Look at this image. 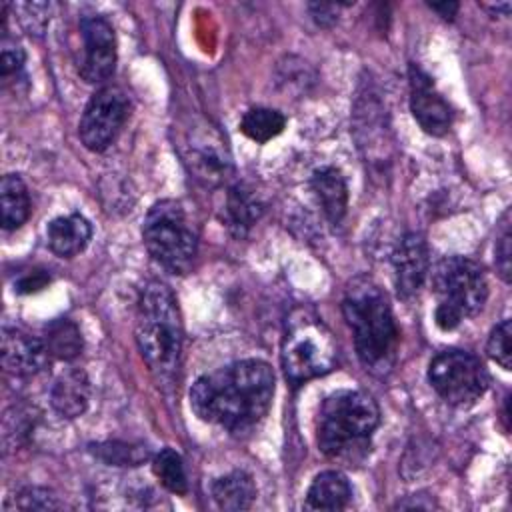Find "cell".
Instances as JSON below:
<instances>
[{"label": "cell", "mask_w": 512, "mask_h": 512, "mask_svg": "<svg viewBox=\"0 0 512 512\" xmlns=\"http://www.w3.org/2000/svg\"><path fill=\"white\" fill-rule=\"evenodd\" d=\"M262 214L264 200L252 186H248L246 182H236L228 188L222 220L236 238L246 236L250 228L262 218Z\"/></svg>", "instance_id": "cell-15"}, {"label": "cell", "mask_w": 512, "mask_h": 512, "mask_svg": "<svg viewBox=\"0 0 512 512\" xmlns=\"http://www.w3.org/2000/svg\"><path fill=\"white\" fill-rule=\"evenodd\" d=\"M310 188L330 224H340L348 208V184L342 172L334 166H322L314 170Z\"/></svg>", "instance_id": "cell-18"}, {"label": "cell", "mask_w": 512, "mask_h": 512, "mask_svg": "<svg viewBox=\"0 0 512 512\" xmlns=\"http://www.w3.org/2000/svg\"><path fill=\"white\" fill-rule=\"evenodd\" d=\"M410 110L420 128L430 136H444L452 126V106L438 92L432 76L418 64L408 66Z\"/></svg>", "instance_id": "cell-12"}, {"label": "cell", "mask_w": 512, "mask_h": 512, "mask_svg": "<svg viewBox=\"0 0 512 512\" xmlns=\"http://www.w3.org/2000/svg\"><path fill=\"white\" fill-rule=\"evenodd\" d=\"M512 234H510V208H506L496 224V244H494V262H496V272L504 282H510V272H512Z\"/></svg>", "instance_id": "cell-27"}, {"label": "cell", "mask_w": 512, "mask_h": 512, "mask_svg": "<svg viewBox=\"0 0 512 512\" xmlns=\"http://www.w3.org/2000/svg\"><path fill=\"white\" fill-rule=\"evenodd\" d=\"M182 320L178 300L160 280L148 282L138 296L134 338L142 360L158 384H172L182 360Z\"/></svg>", "instance_id": "cell-4"}, {"label": "cell", "mask_w": 512, "mask_h": 512, "mask_svg": "<svg viewBox=\"0 0 512 512\" xmlns=\"http://www.w3.org/2000/svg\"><path fill=\"white\" fill-rule=\"evenodd\" d=\"M434 12H438L444 20H452L460 8L458 2H430L428 4Z\"/></svg>", "instance_id": "cell-33"}, {"label": "cell", "mask_w": 512, "mask_h": 512, "mask_svg": "<svg viewBox=\"0 0 512 512\" xmlns=\"http://www.w3.org/2000/svg\"><path fill=\"white\" fill-rule=\"evenodd\" d=\"M0 212L2 228L6 232L20 228L32 212L30 194L24 180L18 174H6L0 182Z\"/></svg>", "instance_id": "cell-21"}, {"label": "cell", "mask_w": 512, "mask_h": 512, "mask_svg": "<svg viewBox=\"0 0 512 512\" xmlns=\"http://www.w3.org/2000/svg\"><path fill=\"white\" fill-rule=\"evenodd\" d=\"M2 52H0V76L4 84L10 82H18L22 72H24V62H26V54L22 50V46L6 34H2Z\"/></svg>", "instance_id": "cell-29"}, {"label": "cell", "mask_w": 512, "mask_h": 512, "mask_svg": "<svg viewBox=\"0 0 512 512\" xmlns=\"http://www.w3.org/2000/svg\"><path fill=\"white\" fill-rule=\"evenodd\" d=\"M90 452L98 460H102L104 464H110V466H140L150 456L146 446L118 442V440L90 444Z\"/></svg>", "instance_id": "cell-25"}, {"label": "cell", "mask_w": 512, "mask_h": 512, "mask_svg": "<svg viewBox=\"0 0 512 512\" xmlns=\"http://www.w3.org/2000/svg\"><path fill=\"white\" fill-rule=\"evenodd\" d=\"M46 6H48V4H18V6H16V10L22 14L20 20H22L24 28H26L30 34H40V32L46 28V24H48V20H50L48 12L42 14V16H36V14H40Z\"/></svg>", "instance_id": "cell-31"}, {"label": "cell", "mask_w": 512, "mask_h": 512, "mask_svg": "<svg viewBox=\"0 0 512 512\" xmlns=\"http://www.w3.org/2000/svg\"><path fill=\"white\" fill-rule=\"evenodd\" d=\"M130 116V98L118 86L98 88L78 122V136L90 152H104L122 132Z\"/></svg>", "instance_id": "cell-10"}, {"label": "cell", "mask_w": 512, "mask_h": 512, "mask_svg": "<svg viewBox=\"0 0 512 512\" xmlns=\"http://www.w3.org/2000/svg\"><path fill=\"white\" fill-rule=\"evenodd\" d=\"M502 420H504V428L508 430V398L504 402V412H502Z\"/></svg>", "instance_id": "cell-36"}, {"label": "cell", "mask_w": 512, "mask_h": 512, "mask_svg": "<svg viewBox=\"0 0 512 512\" xmlns=\"http://www.w3.org/2000/svg\"><path fill=\"white\" fill-rule=\"evenodd\" d=\"M352 502V486L338 470H324L314 476L306 492V510H344Z\"/></svg>", "instance_id": "cell-19"}, {"label": "cell", "mask_w": 512, "mask_h": 512, "mask_svg": "<svg viewBox=\"0 0 512 512\" xmlns=\"http://www.w3.org/2000/svg\"><path fill=\"white\" fill-rule=\"evenodd\" d=\"M142 242L152 260L170 274H186L198 252V234L184 206L174 198L156 200L148 208Z\"/></svg>", "instance_id": "cell-7"}, {"label": "cell", "mask_w": 512, "mask_h": 512, "mask_svg": "<svg viewBox=\"0 0 512 512\" xmlns=\"http://www.w3.org/2000/svg\"><path fill=\"white\" fill-rule=\"evenodd\" d=\"M62 502L58 496L44 486H24L14 496H10L4 504V510H60Z\"/></svg>", "instance_id": "cell-26"}, {"label": "cell", "mask_w": 512, "mask_h": 512, "mask_svg": "<svg viewBox=\"0 0 512 512\" xmlns=\"http://www.w3.org/2000/svg\"><path fill=\"white\" fill-rule=\"evenodd\" d=\"M82 56L76 62L78 74L88 84H104L116 68V34L112 24L100 14H86L78 22Z\"/></svg>", "instance_id": "cell-11"}, {"label": "cell", "mask_w": 512, "mask_h": 512, "mask_svg": "<svg viewBox=\"0 0 512 512\" xmlns=\"http://www.w3.org/2000/svg\"><path fill=\"white\" fill-rule=\"evenodd\" d=\"M428 382L446 404L468 408L486 392L488 372L472 352L448 348L430 360Z\"/></svg>", "instance_id": "cell-8"}, {"label": "cell", "mask_w": 512, "mask_h": 512, "mask_svg": "<svg viewBox=\"0 0 512 512\" xmlns=\"http://www.w3.org/2000/svg\"><path fill=\"white\" fill-rule=\"evenodd\" d=\"M338 344L332 330L308 306L290 312L284 324L280 362L290 384L298 386L334 370Z\"/></svg>", "instance_id": "cell-5"}, {"label": "cell", "mask_w": 512, "mask_h": 512, "mask_svg": "<svg viewBox=\"0 0 512 512\" xmlns=\"http://www.w3.org/2000/svg\"><path fill=\"white\" fill-rule=\"evenodd\" d=\"M90 402V380L82 368L60 372L50 388V404L62 418H78Z\"/></svg>", "instance_id": "cell-16"}, {"label": "cell", "mask_w": 512, "mask_h": 512, "mask_svg": "<svg viewBox=\"0 0 512 512\" xmlns=\"http://www.w3.org/2000/svg\"><path fill=\"white\" fill-rule=\"evenodd\" d=\"M286 126V116L276 108L254 106L244 112L240 120V132L258 144H266L276 138Z\"/></svg>", "instance_id": "cell-23"}, {"label": "cell", "mask_w": 512, "mask_h": 512, "mask_svg": "<svg viewBox=\"0 0 512 512\" xmlns=\"http://www.w3.org/2000/svg\"><path fill=\"white\" fill-rule=\"evenodd\" d=\"M178 152L186 170L204 186H220L234 172L226 136L210 120H192L182 134Z\"/></svg>", "instance_id": "cell-9"}, {"label": "cell", "mask_w": 512, "mask_h": 512, "mask_svg": "<svg viewBox=\"0 0 512 512\" xmlns=\"http://www.w3.org/2000/svg\"><path fill=\"white\" fill-rule=\"evenodd\" d=\"M44 344L52 358L62 362L76 360L84 350V338L78 324L70 318H54L44 326Z\"/></svg>", "instance_id": "cell-22"}, {"label": "cell", "mask_w": 512, "mask_h": 512, "mask_svg": "<svg viewBox=\"0 0 512 512\" xmlns=\"http://www.w3.org/2000/svg\"><path fill=\"white\" fill-rule=\"evenodd\" d=\"M210 492L220 510H248L256 500V484L246 470H232L216 478Z\"/></svg>", "instance_id": "cell-20"}, {"label": "cell", "mask_w": 512, "mask_h": 512, "mask_svg": "<svg viewBox=\"0 0 512 512\" xmlns=\"http://www.w3.org/2000/svg\"><path fill=\"white\" fill-rule=\"evenodd\" d=\"M308 10H310V16L314 18V22L322 28H330L338 20V4L310 2Z\"/></svg>", "instance_id": "cell-32"}, {"label": "cell", "mask_w": 512, "mask_h": 512, "mask_svg": "<svg viewBox=\"0 0 512 512\" xmlns=\"http://www.w3.org/2000/svg\"><path fill=\"white\" fill-rule=\"evenodd\" d=\"M276 378L268 362L236 360L210 374H202L190 388L192 412L230 434L254 430L270 410Z\"/></svg>", "instance_id": "cell-1"}, {"label": "cell", "mask_w": 512, "mask_h": 512, "mask_svg": "<svg viewBox=\"0 0 512 512\" xmlns=\"http://www.w3.org/2000/svg\"><path fill=\"white\" fill-rule=\"evenodd\" d=\"M152 472L168 492L176 496H184L188 492L186 466L174 448L166 446L152 458Z\"/></svg>", "instance_id": "cell-24"}, {"label": "cell", "mask_w": 512, "mask_h": 512, "mask_svg": "<svg viewBox=\"0 0 512 512\" xmlns=\"http://www.w3.org/2000/svg\"><path fill=\"white\" fill-rule=\"evenodd\" d=\"M422 494H412L408 496L406 500H398L394 508H424V510H430L436 506V502H422Z\"/></svg>", "instance_id": "cell-34"}, {"label": "cell", "mask_w": 512, "mask_h": 512, "mask_svg": "<svg viewBox=\"0 0 512 512\" xmlns=\"http://www.w3.org/2000/svg\"><path fill=\"white\" fill-rule=\"evenodd\" d=\"M380 424V408L364 390H336L326 396L316 414L320 452L340 464H360L370 452V440Z\"/></svg>", "instance_id": "cell-3"}, {"label": "cell", "mask_w": 512, "mask_h": 512, "mask_svg": "<svg viewBox=\"0 0 512 512\" xmlns=\"http://www.w3.org/2000/svg\"><path fill=\"white\" fill-rule=\"evenodd\" d=\"M486 10H492L494 14L502 12V16H508L510 12V2H500V4H482Z\"/></svg>", "instance_id": "cell-35"}, {"label": "cell", "mask_w": 512, "mask_h": 512, "mask_svg": "<svg viewBox=\"0 0 512 512\" xmlns=\"http://www.w3.org/2000/svg\"><path fill=\"white\" fill-rule=\"evenodd\" d=\"M2 368L16 376L28 378L50 364V352L44 340L12 326L2 328Z\"/></svg>", "instance_id": "cell-14"}, {"label": "cell", "mask_w": 512, "mask_h": 512, "mask_svg": "<svg viewBox=\"0 0 512 512\" xmlns=\"http://www.w3.org/2000/svg\"><path fill=\"white\" fill-rule=\"evenodd\" d=\"M510 338H512V324L508 318H504L502 322H498L490 336H488V342H486V352L488 356L504 370H510L512 368V344H510Z\"/></svg>", "instance_id": "cell-28"}, {"label": "cell", "mask_w": 512, "mask_h": 512, "mask_svg": "<svg viewBox=\"0 0 512 512\" xmlns=\"http://www.w3.org/2000/svg\"><path fill=\"white\" fill-rule=\"evenodd\" d=\"M342 312L362 366L374 376L390 374L398 358L400 332L382 288L368 276H356L346 286Z\"/></svg>", "instance_id": "cell-2"}, {"label": "cell", "mask_w": 512, "mask_h": 512, "mask_svg": "<svg viewBox=\"0 0 512 512\" xmlns=\"http://www.w3.org/2000/svg\"><path fill=\"white\" fill-rule=\"evenodd\" d=\"M92 238V224L82 214H66L48 222L46 240L48 248L60 258L80 254Z\"/></svg>", "instance_id": "cell-17"}, {"label": "cell", "mask_w": 512, "mask_h": 512, "mask_svg": "<svg viewBox=\"0 0 512 512\" xmlns=\"http://www.w3.org/2000/svg\"><path fill=\"white\" fill-rule=\"evenodd\" d=\"M392 270H394V286L396 294L402 300L414 298L428 272H430V256L426 238L420 232H406L392 250Z\"/></svg>", "instance_id": "cell-13"}, {"label": "cell", "mask_w": 512, "mask_h": 512, "mask_svg": "<svg viewBox=\"0 0 512 512\" xmlns=\"http://www.w3.org/2000/svg\"><path fill=\"white\" fill-rule=\"evenodd\" d=\"M432 294L438 300L434 322L440 330H454L464 318L476 316L488 298L482 266L466 256H446L432 268Z\"/></svg>", "instance_id": "cell-6"}, {"label": "cell", "mask_w": 512, "mask_h": 512, "mask_svg": "<svg viewBox=\"0 0 512 512\" xmlns=\"http://www.w3.org/2000/svg\"><path fill=\"white\" fill-rule=\"evenodd\" d=\"M50 282H52V278H50L48 270L34 268V270H28V272H24L16 278L14 292L16 294H34V292L44 290Z\"/></svg>", "instance_id": "cell-30"}]
</instances>
